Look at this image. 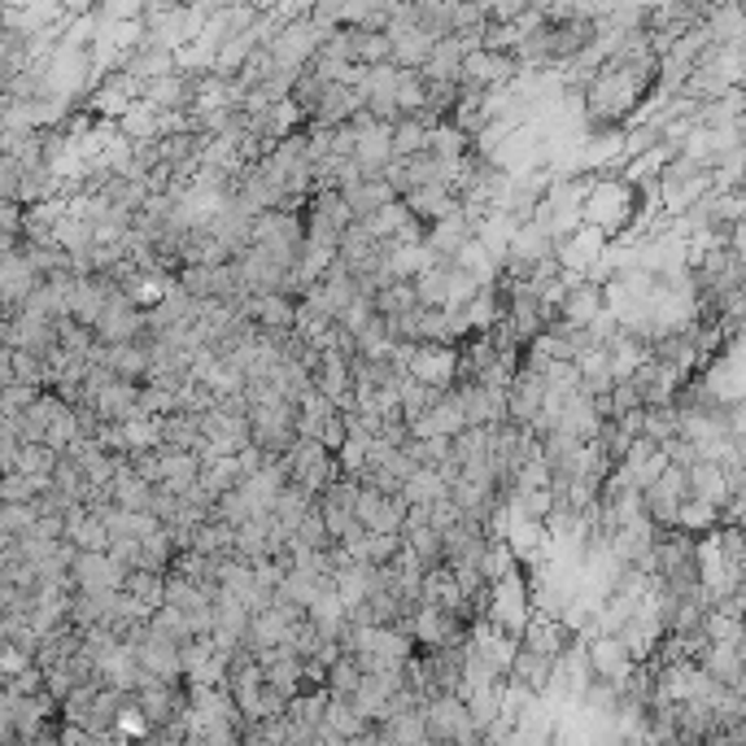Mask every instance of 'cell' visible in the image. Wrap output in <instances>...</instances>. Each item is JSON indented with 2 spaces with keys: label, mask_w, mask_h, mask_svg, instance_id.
Instances as JSON below:
<instances>
[{
  "label": "cell",
  "mask_w": 746,
  "mask_h": 746,
  "mask_svg": "<svg viewBox=\"0 0 746 746\" xmlns=\"http://www.w3.org/2000/svg\"><path fill=\"white\" fill-rule=\"evenodd\" d=\"M633 210H637V188L624 184L620 175H607V179H594L589 197L581 201V223H589L607 240H616L620 232H629Z\"/></svg>",
  "instance_id": "6da1fadb"
},
{
  "label": "cell",
  "mask_w": 746,
  "mask_h": 746,
  "mask_svg": "<svg viewBox=\"0 0 746 746\" xmlns=\"http://www.w3.org/2000/svg\"><path fill=\"white\" fill-rule=\"evenodd\" d=\"M407 381H415L424 389H437V394L455 389V381H459V349H450V345H415V353L407 362Z\"/></svg>",
  "instance_id": "7a4b0ae2"
},
{
  "label": "cell",
  "mask_w": 746,
  "mask_h": 746,
  "mask_svg": "<svg viewBox=\"0 0 746 746\" xmlns=\"http://www.w3.org/2000/svg\"><path fill=\"white\" fill-rule=\"evenodd\" d=\"M585 668L607 685H624L633 676V655L624 650V642L616 633H594L585 642Z\"/></svg>",
  "instance_id": "3957f363"
},
{
  "label": "cell",
  "mask_w": 746,
  "mask_h": 746,
  "mask_svg": "<svg viewBox=\"0 0 746 746\" xmlns=\"http://www.w3.org/2000/svg\"><path fill=\"white\" fill-rule=\"evenodd\" d=\"M402 515L407 502L402 498H381L358 485V502H353V520L362 524V533H402Z\"/></svg>",
  "instance_id": "277c9868"
},
{
  "label": "cell",
  "mask_w": 746,
  "mask_h": 746,
  "mask_svg": "<svg viewBox=\"0 0 746 746\" xmlns=\"http://www.w3.org/2000/svg\"><path fill=\"white\" fill-rule=\"evenodd\" d=\"M542 402H546V381L520 366V371H515V381H511V389H507V424L529 428V424L537 420Z\"/></svg>",
  "instance_id": "5b68a950"
},
{
  "label": "cell",
  "mask_w": 746,
  "mask_h": 746,
  "mask_svg": "<svg viewBox=\"0 0 746 746\" xmlns=\"http://www.w3.org/2000/svg\"><path fill=\"white\" fill-rule=\"evenodd\" d=\"M602 310H607V306H602V288H598V284H589V279H581V284L559 301L555 323H559V327H568V332H585Z\"/></svg>",
  "instance_id": "8992f818"
},
{
  "label": "cell",
  "mask_w": 746,
  "mask_h": 746,
  "mask_svg": "<svg viewBox=\"0 0 746 746\" xmlns=\"http://www.w3.org/2000/svg\"><path fill=\"white\" fill-rule=\"evenodd\" d=\"M402 206H407V214H411L420 227H433V223H442V219L459 214V197H455L450 188H442V184L411 188V192L402 197Z\"/></svg>",
  "instance_id": "52a82bcc"
},
{
  "label": "cell",
  "mask_w": 746,
  "mask_h": 746,
  "mask_svg": "<svg viewBox=\"0 0 746 746\" xmlns=\"http://www.w3.org/2000/svg\"><path fill=\"white\" fill-rule=\"evenodd\" d=\"M685 489H689V498H703V502H711L716 511H724L729 507V485H724V472L711 463V459H694L689 468H685Z\"/></svg>",
  "instance_id": "ba28073f"
},
{
  "label": "cell",
  "mask_w": 746,
  "mask_h": 746,
  "mask_svg": "<svg viewBox=\"0 0 746 746\" xmlns=\"http://www.w3.org/2000/svg\"><path fill=\"white\" fill-rule=\"evenodd\" d=\"M428 127H437V123H428V119H398V123L389 127V149H394V158H398V162L420 158V153L428 149Z\"/></svg>",
  "instance_id": "9c48e42d"
},
{
  "label": "cell",
  "mask_w": 746,
  "mask_h": 746,
  "mask_svg": "<svg viewBox=\"0 0 746 746\" xmlns=\"http://www.w3.org/2000/svg\"><path fill=\"white\" fill-rule=\"evenodd\" d=\"M672 529H676V533H685V537L694 542V537H703V533H716V529H720V511H716L711 502H703V498H681V502H676V520H672Z\"/></svg>",
  "instance_id": "30bf717a"
},
{
  "label": "cell",
  "mask_w": 746,
  "mask_h": 746,
  "mask_svg": "<svg viewBox=\"0 0 746 746\" xmlns=\"http://www.w3.org/2000/svg\"><path fill=\"white\" fill-rule=\"evenodd\" d=\"M253 49H258V45H253V36H249V32H245V36L223 40V45H219V53H214L210 75H214V79H236V75H240V66L253 58Z\"/></svg>",
  "instance_id": "8fae6325"
},
{
  "label": "cell",
  "mask_w": 746,
  "mask_h": 746,
  "mask_svg": "<svg viewBox=\"0 0 746 746\" xmlns=\"http://www.w3.org/2000/svg\"><path fill=\"white\" fill-rule=\"evenodd\" d=\"M407 507H433V502H442L446 498V485L437 481V472L433 468H415L407 481H402V494H398Z\"/></svg>",
  "instance_id": "7c38bea8"
},
{
  "label": "cell",
  "mask_w": 746,
  "mask_h": 746,
  "mask_svg": "<svg viewBox=\"0 0 746 746\" xmlns=\"http://www.w3.org/2000/svg\"><path fill=\"white\" fill-rule=\"evenodd\" d=\"M472 149V140L455 127V123H437V127H428V158H437V162H459L463 153Z\"/></svg>",
  "instance_id": "4fadbf2b"
},
{
  "label": "cell",
  "mask_w": 746,
  "mask_h": 746,
  "mask_svg": "<svg viewBox=\"0 0 746 746\" xmlns=\"http://www.w3.org/2000/svg\"><path fill=\"white\" fill-rule=\"evenodd\" d=\"M371 310H376L381 319H398L407 310H415V293H411V279H394L385 284L376 297H371Z\"/></svg>",
  "instance_id": "5bb4252c"
},
{
  "label": "cell",
  "mask_w": 746,
  "mask_h": 746,
  "mask_svg": "<svg viewBox=\"0 0 746 746\" xmlns=\"http://www.w3.org/2000/svg\"><path fill=\"white\" fill-rule=\"evenodd\" d=\"M642 437L663 446L676 437V402L672 407H642Z\"/></svg>",
  "instance_id": "9a60e30c"
},
{
  "label": "cell",
  "mask_w": 746,
  "mask_h": 746,
  "mask_svg": "<svg viewBox=\"0 0 746 746\" xmlns=\"http://www.w3.org/2000/svg\"><path fill=\"white\" fill-rule=\"evenodd\" d=\"M371 319H376V310H371V301L366 297H353L349 306H340V314H336V327L340 332H349V336H358Z\"/></svg>",
  "instance_id": "2e32d148"
},
{
  "label": "cell",
  "mask_w": 746,
  "mask_h": 746,
  "mask_svg": "<svg viewBox=\"0 0 746 746\" xmlns=\"http://www.w3.org/2000/svg\"><path fill=\"white\" fill-rule=\"evenodd\" d=\"M633 411H642L637 389H633L629 381H616V385H611V394H607V415H611V420H620V415H633Z\"/></svg>",
  "instance_id": "e0dca14e"
},
{
  "label": "cell",
  "mask_w": 746,
  "mask_h": 746,
  "mask_svg": "<svg viewBox=\"0 0 746 746\" xmlns=\"http://www.w3.org/2000/svg\"><path fill=\"white\" fill-rule=\"evenodd\" d=\"M358 681H362V672H358L353 655H345V659H336V663H332V676H327V685H332L336 694H353V689H358Z\"/></svg>",
  "instance_id": "ac0fdd59"
},
{
  "label": "cell",
  "mask_w": 746,
  "mask_h": 746,
  "mask_svg": "<svg viewBox=\"0 0 746 746\" xmlns=\"http://www.w3.org/2000/svg\"><path fill=\"white\" fill-rule=\"evenodd\" d=\"M345 437H349V433H345V420H340V415H327V420L319 424V437H314V442H319L327 455H336V450L345 446Z\"/></svg>",
  "instance_id": "d6986e66"
}]
</instances>
